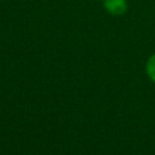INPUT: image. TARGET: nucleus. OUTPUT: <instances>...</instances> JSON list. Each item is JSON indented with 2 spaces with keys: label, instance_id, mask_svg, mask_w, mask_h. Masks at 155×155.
<instances>
[{
  "label": "nucleus",
  "instance_id": "obj_1",
  "mask_svg": "<svg viewBox=\"0 0 155 155\" xmlns=\"http://www.w3.org/2000/svg\"><path fill=\"white\" fill-rule=\"evenodd\" d=\"M103 6L111 16H122L128 10L127 0H103Z\"/></svg>",
  "mask_w": 155,
  "mask_h": 155
},
{
  "label": "nucleus",
  "instance_id": "obj_2",
  "mask_svg": "<svg viewBox=\"0 0 155 155\" xmlns=\"http://www.w3.org/2000/svg\"><path fill=\"white\" fill-rule=\"evenodd\" d=\"M145 71H147V75L149 76V79L153 82H155V53L148 58L147 64H145Z\"/></svg>",
  "mask_w": 155,
  "mask_h": 155
}]
</instances>
